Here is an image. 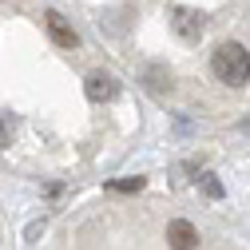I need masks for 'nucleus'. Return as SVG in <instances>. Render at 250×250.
Returning <instances> with one entry per match:
<instances>
[{
	"instance_id": "f257e3e1",
	"label": "nucleus",
	"mask_w": 250,
	"mask_h": 250,
	"mask_svg": "<svg viewBox=\"0 0 250 250\" xmlns=\"http://www.w3.org/2000/svg\"><path fill=\"white\" fill-rule=\"evenodd\" d=\"M210 72L218 83H230V87H242L250 80V52L238 44V40H227L218 44L214 56H210Z\"/></svg>"
},
{
	"instance_id": "f03ea898",
	"label": "nucleus",
	"mask_w": 250,
	"mask_h": 250,
	"mask_svg": "<svg viewBox=\"0 0 250 250\" xmlns=\"http://www.w3.org/2000/svg\"><path fill=\"white\" fill-rule=\"evenodd\" d=\"M83 91H87V100H91V104H107V100L119 96V83H115L107 72H91V76L83 80Z\"/></svg>"
},
{
	"instance_id": "7ed1b4c3",
	"label": "nucleus",
	"mask_w": 250,
	"mask_h": 250,
	"mask_svg": "<svg viewBox=\"0 0 250 250\" xmlns=\"http://www.w3.org/2000/svg\"><path fill=\"white\" fill-rule=\"evenodd\" d=\"M167 242H171V250H195L199 246L195 223H187V218H171V223H167Z\"/></svg>"
},
{
	"instance_id": "20e7f679",
	"label": "nucleus",
	"mask_w": 250,
	"mask_h": 250,
	"mask_svg": "<svg viewBox=\"0 0 250 250\" xmlns=\"http://www.w3.org/2000/svg\"><path fill=\"white\" fill-rule=\"evenodd\" d=\"M44 24H48V36H52V40H56L60 48H76V44H80L76 28H72V24L64 20V16H60L56 8H48V12H44Z\"/></svg>"
},
{
	"instance_id": "39448f33",
	"label": "nucleus",
	"mask_w": 250,
	"mask_h": 250,
	"mask_svg": "<svg viewBox=\"0 0 250 250\" xmlns=\"http://www.w3.org/2000/svg\"><path fill=\"white\" fill-rule=\"evenodd\" d=\"M175 32L183 36V40H199L203 36V12H195V8H175Z\"/></svg>"
},
{
	"instance_id": "423d86ee",
	"label": "nucleus",
	"mask_w": 250,
	"mask_h": 250,
	"mask_svg": "<svg viewBox=\"0 0 250 250\" xmlns=\"http://www.w3.org/2000/svg\"><path fill=\"white\" fill-rule=\"evenodd\" d=\"M147 87L155 91V96H167V91L175 87V83H171V72L159 68V64H151V68H147Z\"/></svg>"
},
{
	"instance_id": "0eeeda50",
	"label": "nucleus",
	"mask_w": 250,
	"mask_h": 250,
	"mask_svg": "<svg viewBox=\"0 0 250 250\" xmlns=\"http://www.w3.org/2000/svg\"><path fill=\"white\" fill-rule=\"evenodd\" d=\"M111 191H119V195H131V191H143V179H139V175H135V179H131V175H127V179H115V183H111Z\"/></svg>"
},
{
	"instance_id": "6e6552de",
	"label": "nucleus",
	"mask_w": 250,
	"mask_h": 250,
	"mask_svg": "<svg viewBox=\"0 0 250 250\" xmlns=\"http://www.w3.org/2000/svg\"><path fill=\"white\" fill-rule=\"evenodd\" d=\"M203 191H207L210 199H223V195H227V191H223V183H218L214 175H203Z\"/></svg>"
},
{
	"instance_id": "1a4fd4ad",
	"label": "nucleus",
	"mask_w": 250,
	"mask_h": 250,
	"mask_svg": "<svg viewBox=\"0 0 250 250\" xmlns=\"http://www.w3.org/2000/svg\"><path fill=\"white\" fill-rule=\"evenodd\" d=\"M0 143H4V123H0Z\"/></svg>"
}]
</instances>
